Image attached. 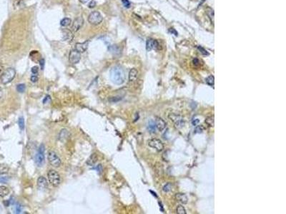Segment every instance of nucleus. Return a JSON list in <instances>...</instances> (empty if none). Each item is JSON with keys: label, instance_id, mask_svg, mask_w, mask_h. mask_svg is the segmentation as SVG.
I'll return each instance as SVG.
<instances>
[{"label": "nucleus", "instance_id": "obj_20", "mask_svg": "<svg viewBox=\"0 0 286 214\" xmlns=\"http://www.w3.org/2000/svg\"><path fill=\"white\" fill-rule=\"evenodd\" d=\"M168 118H170V120H171L172 121H173L174 124H175L177 121H178L180 119H181V116H180V115H178V114H169V116H168Z\"/></svg>", "mask_w": 286, "mask_h": 214}, {"label": "nucleus", "instance_id": "obj_37", "mask_svg": "<svg viewBox=\"0 0 286 214\" xmlns=\"http://www.w3.org/2000/svg\"><path fill=\"white\" fill-rule=\"evenodd\" d=\"M38 79H39V78L37 77V76H35V75H34V76H32L31 78H30V80H31V82H34V83L37 82V81H38Z\"/></svg>", "mask_w": 286, "mask_h": 214}, {"label": "nucleus", "instance_id": "obj_16", "mask_svg": "<svg viewBox=\"0 0 286 214\" xmlns=\"http://www.w3.org/2000/svg\"><path fill=\"white\" fill-rule=\"evenodd\" d=\"M138 72L136 69L133 68V69H131L129 73V80L130 82H133L137 80L138 79Z\"/></svg>", "mask_w": 286, "mask_h": 214}, {"label": "nucleus", "instance_id": "obj_10", "mask_svg": "<svg viewBox=\"0 0 286 214\" xmlns=\"http://www.w3.org/2000/svg\"><path fill=\"white\" fill-rule=\"evenodd\" d=\"M158 46V42L156 40L152 39H148L146 42V49L147 51H150L151 50L156 49Z\"/></svg>", "mask_w": 286, "mask_h": 214}, {"label": "nucleus", "instance_id": "obj_31", "mask_svg": "<svg viewBox=\"0 0 286 214\" xmlns=\"http://www.w3.org/2000/svg\"><path fill=\"white\" fill-rule=\"evenodd\" d=\"M171 189H172V185H171V183H167V184L164 185V186H163V188H162L163 191L165 192V193H167V192L170 191H171Z\"/></svg>", "mask_w": 286, "mask_h": 214}, {"label": "nucleus", "instance_id": "obj_35", "mask_svg": "<svg viewBox=\"0 0 286 214\" xmlns=\"http://www.w3.org/2000/svg\"><path fill=\"white\" fill-rule=\"evenodd\" d=\"M31 71H32V73L34 74H36L38 73V72H39V68H38V66H33V67L32 68Z\"/></svg>", "mask_w": 286, "mask_h": 214}, {"label": "nucleus", "instance_id": "obj_21", "mask_svg": "<svg viewBox=\"0 0 286 214\" xmlns=\"http://www.w3.org/2000/svg\"><path fill=\"white\" fill-rule=\"evenodd\" d=\"M9 171V166L4 163H0V174H4Z\"/></svg>", "mask_w": 286, "mask_h": 214}, {"label": "nucleus", "instance_id": "obj_6", "mask_svg": "<svg viewBox=\"0 0 286 214\" xmlns=\"http://www.w3.org/2000/svg\"><path fill=\"white\" fill-rule=\"evenodd\" d=\"M35 162L37 166L41 167L44 162V144H41L39 148L37 154L36 155Z\"/></svg>", "mask_w": 286, "mask_h": 214}, {"label": "nucleus", "instance_id": "obj_24", "mask_svg": "<svg viewBox=\"0 0 286 214\" xmlns=\"http://www.w3.org/2000/svg\"><path fill=\"white\" fill-rule=\"evenodd\" d=\"M214 122H215L214 116L207 117V118L205 119V123L208 126L210 127L214 126Z\"/></svg>", "mask_w": 286, "mask_h": 214}, {"label": "nucleus", "instance_id": "obj_43", "mask_svg": "<svg viewBox=\"0 0 286 214\" xmlns=\"http://www.w3.org/2000/svg\"><path fill=\"white\" fill-rule=\"evenodd\" d=\"M121 99V98H118V99H115V97H113V98H112L111 99H109V102H118V101H120Z\"/></svg>", "mask_w": 286, "mask_h": 214}, {"label": "nucleus", "instance_id": "obj_3", "mask_svg": "<svg viewBox=\"0 0 286 214\" xmlns=\"http://www.w3.org/2000/svg\"><path fill=\"white\" fill-rule=\"evenodd\" d=\"M50 183L54 187H57L60 183V176L56 171L50 170L47 173Z\"/></svg>", "mask_w": 286, "mask_h": 214}, {"label": "nucleus", "instance_id": "obj_29", "mask_svg": "<svg viewBox=\"0 0 286 214\" xmlns=\"http://www.w3.org/2000/svg\"><path fill=\"white\" fill-rule=\"evenodd\" d=\"M177 213L178 214H186V210L184 206L180 205L177 208Z\"/></svg>", "mask_w": 286, "mask_h": 214}, {"label": "nucleus", "instance_id": "obj_14", "mask_svg": "<svg viewBox=\"0 0 286 214\" xmlns=\"http://www.w3.org/2000/svg\"><path fill=\"white\" fill-rule=\"evenodd\" d=\"M37 186L41 189H47L48 186V183H47V179L43 176H40L37 180Z\"/></svg>", "mask_w": 286, "mask_h": 214}, {"label": "nucleus", "instance_id": "obj_13", "mask_svg": "<svg viewBox=\"0 0 286 214\" xmlns=\"http://www.w3.org/2000/svg\"><path fill=\"white\" fill-rule=\"evenodd\" d=\"M175 199L177 201L180 203H183V204H186L188 201V199H187V196L185 193H178L175 195Z\"/></svg>", "mask_w": 286, "mask_h": 214}, {"label": "nucleus", "instance_id": "obj_2", "mask_svg": "<svg viewBox=\"0 0 286 214\" xmlns=\"http://www.w3.org/2000/svg\"><path fill=\"white\" fill-rule=\"evenodd\" d=\"M15 75L16 72L14 70V69H13V68H8L1 75L0 79H1V83L3 84H7L9 83V82H11L14 79V78L15 77Z\"/></svg>", "mask_w": 286, "mask_h": 214}, {"label": "nucleus", "instance_id": "obj_23", "mask_svg": "<svg viewBox=\"0 0 286 214\" xmlns=\"http://www.w3.org/2000/svg\"><path fill=\"white\" fill-rule=\"evenodd\" d=\"M18 125L21 131H23L24 129V128H25V122H24V117H19L18 121Z\"/></svg>", "mask_w": 286, "mask_h": 214}, {"label": "nucleus", "instance_id": "obj_40", "mask_svg": "<svg viewBox=\"0 0 286 214\" xmlns=\"http://www.w3.org/2000/svg\"><path fill=\"white\" fill-rule=\"evenodd\" d=\"M199 123H200V120H199L198 118H195V119L193 120V121H192V124H193L194 126H196Z\"/></svg>", "mask_w": 286, "mask_h": 214}, {"label": "nucleus", "instance_id": "obj_27", "mask_svg": "<svg viewBox=\"0 0 286 214\" xmlns=\"http://www.w3.org/2000/svg\"><path fill=\"white\" fill-rule=\"evenodd\" d=\"M204 130L205 128L203 125L197 126H196L195 128L194 133L195 134H201V133H203V131H204Z\"/></svg>", "mask_w": 286, "mask_h": 214}, {"label": "nucleus", "instance_id": "obj_42", "mask_svg": "<svg viewBox=\"0 0 286 214\" xmlns=\"http://www.w3.org/2000/svg\"><path fill=\"white\" fill-rule=\"evenodd\" d=\"M50 101V96H47L43 100V104H47V102H49Z\"/></svg>", "mask_w": 286, "mask_h": 214}, {"label": "nucleus", "instance_id": "obj_7", "mask_svg": "<svg viewBox=\"0 0 286 214\" xmlns=\"http://www.w3.org/2000/svg\"><path fill=\"white\" fill-rule=\"evenodd\" d=\"M148 145L150 146L151 148H154L156 151H162L164 148V144L160 140L157 139V138H152L150 139L148 141Z\"/></svg>", "mask_w": 286, "mask_h": 214}, {"label": "nucleus", "instance_id": "obj_39", "mask_svg": "<svg viewBox=\"0 0 286 214\" xmlns=\"http://www.w3.org/2000/svg\"><path fill=\"white\" fill-rule=\"evenodd\" d=\"M96 6V2H95L94 0H92V1H91L90 2H89V8H94V7Z\"/></svg>", "mask_w": 286, "mask_h": 214}, {"label": "nucleus", "instance_id": "obj_41", "mask_svg": "<svg viewBox=\"0 0 286 214\" xmlns=\"http://www.w3.org/2000/svg\"><path fill=\"white\" fill-rule=\"evenodd\" d=\"M40 66H41V69H44V59H40Z\"/></svg>", "mask_w": 286, "mask_h": 214}, {"label": "nucleus", "instance_id": "obj_8", "mask_svg": "<svg viewBox=\"0 0 286 214\" xmlns=\"http://www.w3.org/2000/svg\"><path fill=\"white\" fill-rule=\"evenodd\" d=\"M81 59V53L77 51L76 49H72L70 51L69 55V60L71 64H77Z\"/></svg>", "mask_w": 286, "mask_h": 214}, {"label": "nucleus", "instance_id": "obj_38", "mask_svg": "<svg viewBox=\"0 0 286 214\" xmlns=\"http://www.w3.org/2000/svg\"><path fill=\"white\" fill-rule=\"evenodd\" d=\"M193 64H194L195 66H200V61H199V59H193Z\"/></svg>", "mask_w": 286, "mask_h": 214}, {"label": "nucleus", "instance_id": "obj_34", "mask_svg": "<svg viewBox=\"0 0 286 214\" xmlns=\"http://www.w3.org/2000/svg\"><path fill=\"white\" fill-rule=\"evenodd\" d=\"M197 49H198L200 50V52L203 53V55H208L209 54L208 52H207V51H206V50L204 48H203V47H200V46H199V47H197Z\"/></svg>", "mask_w": 286, "mask_h": 214}, {"label": "nucleus", "instance_id": "obj_22", "mask_svg": "<svg viewBox=\"0 0 286 214\" xmlns=\"http://www.w3.org/2000/svg\"><path fill=\"white\" fill-rule=\"evenodd\" d=\"M206 12H207V16L210 17L211 22L214 24V11H213V10L210 8H207V10H206Z\"/></svg>", "mask_w": 286, "mask_h": 214}, {"label": "nucleus", "instance_id": "obj_26", "mask_svg": "<svg viewBox=\"0 0 286 214\" xmlns=\"http://www.w3.org/2000/svg\"><path fill=\"white\" fill-rule=\"evenodd\" d=\"M71 19L69 18H64L63 19L61 20L60 21V24H61L62 27H67V26L70 25L71 24Z\"/></svg>", "mask_w": 286, "mask_h": 214}, {"label": "nucleus", "instance_id": "obj_19", "mask_svg": "<svg viewBox=\"0 0 286 214\" xmlns=\"http://www.w3.org/2000/svg\"><path fill=\"white\" fill-rule=\"evenodd\" d=\"M9 193V190L7 187L4 186H0V197H5Z\"/></svg>", "mask_w": 286, "mask_h": 214}, {"label": "nucleus", "instance_id": "obj_28", "mask_svg": "<svg viewBox=\"0 0 286 214\" xmlns=\"http://www.w3.org/2000/svg\"><path fill=\"white\" fill-rule=\"evenodd\" d=\"M185 121H184V119H183V118H181V119H180L178 121H177V122L175 124V127L176 128H181L182 127H183L184 126V125H185Z\"/></svg>", "mask_w": 286, "mask_h": 214}, {"label": "nucleus", "instance_id": "obj_44", "mask_svg": "<svg viewBox=\"0 0 286 214\" xmlns=\"http://www.w3.org/2000/svg\"><path fill=\"white\" fill-rule=\"evenodd\" d=\"M88 1H89V0H79V1H80L81 3H82V4H86Z\"/></svg>", "mask_w": 286, "mask_h": 214}, {"label": "nucleus", "instance_id": "obj_30", "mask_svg": "<svg viewBox=\"0 0 286 214\" xmlns=\"http://www.w3.org/2000/svg\"><path fill=\"white\" fill-rule=\"evenodd\" d=\"M26 86L24 84H18L17 86V90L19 93H23L25 91Z\"/></svg>", "mask_w": 286, "mask_h": 214}, {"label": "nucleus", "instance_id": "obj_17", "mask_svg": "<svg viewBox=\"0 0 286 214\" xmlns=\"http://www.w3.org/2000/svg\"><path fill=\"white\" fill-rule=\"evenodd\" d=\"M97 159L98 158L97 154H95H95H92V155L89 157V158L87 160V164L91 166H94V165H95V163H97Z\"/></svg>", "mask_w": 286, "mask_h": 214}, {"label": "nucleus", "instance_id": "obj_33", "mask_svg": "<svg viewBox=\"0 0 286 214\" xmlns=\"http://www.w3.org/2000/svg\"><path fill=\"white\" fill-rule=\"evenodd\" d=\"M9 181V179L7 176H1L0 177V183H7Z\"/></svg>", "mask_w": 286, "mask_h": 214}, {"label": "nucleus", "instance_id": "obj_15", "mask_svg": "<svg viewBox=\"0 0 286 214\" xmlns=\"http://www.w3.org/2000/svg\"><path fill=\"white\" fill-rule=\"evenodd\" d=\"M69 137H70V133H69V131L67 129H64H64L60 131V135H59V138H60V141L64 142V141H66L68 139Z\"/></svg>", "mask_w": 286, "mask_h": 214}, {"label": "nucleus", "instance_id": "obj_36", "mask_svg": "<svg viewBox=\"0 0 286 214\" xmlns=\"http://www.w3.org/2000/svg\"><path fill=\"white\" fill-rule=\"evenodd\" d=\"M15 210H16V213H20L21 212V207L20 205L17 204L15 207Z\"/></svg>", "mask_w": 286, "mask_h": 214}, {"label": "nucleus", "instance_id": "obj_1", "mask_svg": "<svg viewBox=\"0 0 286 214\" xmlns=\"http://www.w3.org/2000/svg\"><path fill=\"white\" fill-rule=\"evenodd\" d=\"M110 79L115 84L121 85L125 81V72L121 66H116L111 69L109 72Z\"/></svg>", "mask_w": 286, "mask_h": 214}, {"label": "nucleus", "instance_id": "obj_5", "mask_svg": "<svg viewBox=\"0 0 286 214\" xmlns=\"http://www.w3.org/2000/svg\"><path fill=\"white\" fill-rule=\"evenodd\" d=\"M48 160L50 164H51L52 166H54V167L58 168L60 167V166L61 165V159H60V157L56 154V153L52 151H49Z\"/></svg>", "mask_w": 286, "mask_h": 214}, {"label": "nucleus", "instance_id": "obj_45", "mask_svg": "<svg viewBox=\"0 0 286 214\" xmlns=\"http://www.w3.org/2000/svg\"><path fill=\"white\" fill-rule=\"evenodd\" d=\"M2 94H3L2 89H1V88L0 87V99H1V98L2 97Z\"/></svg>", "mask_w": 286, "mask_h": 214}, {"label": "nucleus", "instance_id": "obj_11", "mask_svg": "<svg viewBox=\"0 0 286 214\" xmlns=\"http://www.w3.org/2000/svg\"><path fill=\"white\" fill-rule=\"evenodd\" d=\"M89 41H87L83 43H77L75 45V49L77 51H79V53H83L85 51H86V50L88 48V45H89Z\"/></svg>", "mask_w": 286, "mask_h": 214}, {"label": "nucleus", "instance_id": "obj_25", "mask_svg": "<svg viewBox=\"0 0 286 214\" xmlns=\"http://www.w3.org/2000/svg\"><path fill=\"white\" fill-rule=\"evenodd\" d=\"M205 82H206V83L207 84L209 85V86H214V84H215V78H214V76H209L208 77H207L206 78V79H205Z\"/></svg>", "mask_w": 286, "mask_h": 214}, {"label": "nucleus", "instance_id": "obj_18", "mask_svg": "<svg viewBox=\"0 0 286 214\" xmlns=\"http://www.w3.org/2000/svg\"><path fill=\"white\" fill-rule=\"evenodd\" d=\"M156 129H157V128H156L155 121H152V120L149 121L148 124H147V130L149 131V132L155 133Z\"/></svg>", "mask_w": 286, "mask_h": 214}, {"label": "nucleus", "instance_id": "obj_9", "mask_svg": "<svg viewBox=\"0 0 286 214\" xmlns=\"http://www.w3.org/2000/svg\"><path fill=\"white\" fill-rule=\"evenodd\" d=\"M83 24H84L83 18L81 17H77V18H76L75 20H74L72 27V30H73L74 31H77L78 30L82 27Z\"/></svg>", "mask_w": 286, "mask_h": 214}, {"label": "nucleus", "instance_id": "obj_4", "mask_svg": "<svg viewBox=\"0 0 286 214\" xmlns=\"http://www.w3.org/2000/svg\"><path fill=\"white\" fill-rule=\"evenodd\" d=\"M102 19H103V17H102V14L97 11H92L88 17V21L93 25H97V24H100L102 21Z\"/></svg>", "mask_w": 286, "mask_h": 214}, {"label": "nucleus", "instance_id": "obj_12", "mask_svg": "<svg viewBox=\"0 0 286 214\" xmlns=\"http://www.w3.org/2000/svg\"><path fill=\"white\" fill-rule=\"evenodd\" d=\"M155 125H156V128L159 131H162L166 127V123L162 118H157V119L155 120Z\"/></svg>", "mask_w": 286, "mask_h": 214}, {"label": "nucleus", "instance_id": "obj_32", "mask_svg": "<svg viewBox=\"0 0 286 214\" xmlns=\"http://www.w3.org/2000/svg\"><path fill=\"white\" fill-rule=\"evenodd\" d=\"M122 2L123 4L124 7H126V8H130V2L128 0H122Z\"/></svg>", "mask_w": 286, "mask_h": 214}]
</instances>
